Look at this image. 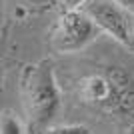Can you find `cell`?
<instances>
[{
	"label": "cell",
	"mask_w": 134,
	"mask_h": 134,
	"mask_svg": "<svg viewBox=\"0 0 134 134\" xmlns=\"http://www.w3.org/2000/svg\"><path fill=\"white\" fill-rule=\"evenodd\" d=\"M20 98L30 134H44L60 108V90L50 60H40L22 68Z\"/></svg>",
	"instance_id": "6da1fadb"
},
{
	"label": "cell",
	"mask_w": 134,
	"mask_h": 134,
	"mask_svg": "<svg viewBox=\"0 0 134 134\" xmlns=\"http://www.w3.org/2000/svg\"><path fill=\"white\" fill-rule=\"evenodd\" d=\"M100 28L92 18L82 10H62L58 16L54 30L50 36V46L60 54H70L78 52L92 42L98 36Z\"/></svg>",
	"instance_id": "7a4b0ae2"
},
{
	"label": "cell",
	"mask_w": 134,
	"mask_h": 134,
	"mask_svg": "<svg viewBox=\"0 0 134 134\" xmlns=\"http://www.w3.org/2000/svg\"><path fill=\"white\" fill-rule=\"evenodd\" d=\"M82 10L88 14L102 32L110 34L124 46H134L132 12L120 6L116 0H86Z\"/></svg>",
	"instance_id": "3957f363"
},
{
	"label": "cell",
	"mask_w": 134,
	"mask_h": 134,
	"mask_svg": "<svg viewBox=\"0 0 134 134\" xmlns=\"http://www.w3.org/2000/svg\"><path fill=\"white\" fill-rule=\"evenodd\" d=\"M0 134H22V124L18 122V118L10 110H4V114H2Z\"/></svg>",
	"instance_id": "277c9868"
},
{
	"label": "cell",
	"mask_w": 134,
	"mask_h": 134,
	"mask_svg": "<svg viewBox=\"0 0 134 134\" xmlns=\"http://www.w3.org/2000/svg\"><path fill=\"white\" fill-rule=\"evenodd\" d=\"M44 134H88L86 126H56V128H48Z\"/></svg>",
	"instance_id": "5b68a950"
},
{
	"label": "cell",
	"mask_w": 134,
	"mask_h": 134,
	"mask_svg": "<svg viewBox=\"0 0 134 134\" xmlns=\"http://www.w3.org/2000/svg\"><path fill=\"white\" fill-rule=\"evenodd\" d=\"M56 2L62 10H76V8H82L86 0H56Z\"/></svg>",
	"instance_id": "8992f818"
},
{
	"label": "cell",
	"mask_w": 134,
	"mask_h": 134,
	"mask_svg": "<svg viewBox=\"0 0 134 134\" xmlns=\"http://www.w3.org/2000/svg\"><path fill=\"white\" fill-rule=\"evenodd\" d=\"M120 6H124L128 12H134V0H116Z\"/></svg>",
	"instance_id": "52a82bcc"
},
{
	"label": "cell",
	"mask_w": 134,
	"mask_h": 134,
	"mask_svg": "<svg viewBox=\"0 0 134 134\" xmlns=\"http://www.w3.org/2000/svg\"><path fill=\"white\" fill-rule=\"evenodd\" d=\"M132 36H134V12H132Z\"/></svg>",
	"instance_id": "ba28073f"
},
{
	"label": "cell",
	"mask_w": 134,
	"mask_h": 134,
	"mask_svg": "<svg viewBox=\"0 0 134 134\" xmlns=\"http://www.w3.org/2000/svg\"><path fill=\"white\" fill-rule=\"evenodd\" d=\"M128 134H134V124L130 126V130H128Z\"/></svg>",
	"instance_id": "9c48e42d"
}]
</instances>
